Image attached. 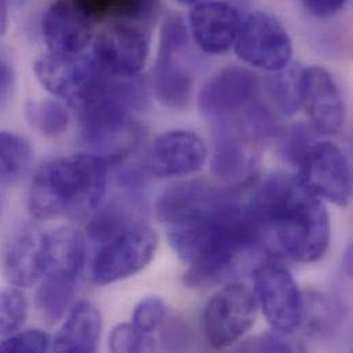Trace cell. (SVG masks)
Returning a JSON list of instances; mask_svg holds the SVG:
<instances>
[{
    "instance_id": "obj_13",
    "label": "cell",
    "mask_w": 353,
    "mask_h": 353,
    "mask_svg": "<svg viewBox=\"0 0 353 353\" xmlns=\"http://www.w3.org/2000/svg\"><path fill=\"white\" fill-rule=\"evenodd\" d=\"M301 179L321 198L347 206L352 195V171L347 156L330 142L311 145L301 161Z\"/></svg>"
},
{
    "instance_id": "obj_12",
    "label": "cell",
    "mask_w": 353,
    "mask_h": 353,
    "mask_svg": "<svg viewBox=\"0 0 353 353\" xmlns=\"http://www.w3.org/2000/svg\"><path fill=\"white\" fill-rule=\"evenodd\" d=\"M259 80L241 66H228L212 76L198 97L201 114L213 125L235 120L257 103Z\"/></svg>"
},
{
    "instance_id": "obj_23",
    "label": "cell",
    "mask_w": 353,
    "mask_h": 353,
    "mask_svg": "<svg viewBox=\"0 0 353 353\" xmlns=\"http://www.w3.org/2000/svg\"><path fill=\"white\" fill-rule=\"evenodd\" d=\"M138 223L135 210L125 202H113L105 208L99 206L87 225L88 238L102 245Z\"/></svg>"
},
{
    "instance_id": "obj_10",
    "label": "cell",
    "mask_w": 353,
    "mask_h": 353,
    "mask_svg": "<svg viewBox=\"0 0 353 353\" xmlns=\"http://www.w3.org/2000/svg\"><path fill=\"white\" fill-rule=\"evenodd\" d=\"M257 300L243 285L220 289L203 311V332L214 350H224L239 341L254 325Z\"/></svg>"
},
{
    "instance_id": "obj_33",
    "label": "cell",
    "mask_w": 353,
    "mask_h": 353,
    "mask_svg": "<svg viewBox=\"0 0 353 353\" xmlns=\"http://www.w3.org/2000/svg\"><path fill=\"white\" fill-rule=\"evenodd\" d=\"M8 23V3L7 0H0V34L7 29Z\"/></svg>"
},
{
    "instance_id": "obj_27",
    "label": "cell",
    "mask_w": 353,
    "mask_h": 353,
    "mask_svg": "<svg viewBox=\"0 0 353 353\" xmlns=\"http://www.w3.org/2000/svg\"><path fill=\"white\" fill-rule=\"evenodd\" d=\"M109 348L112 352H150L154 344L149 334L141 332L134 323H121L112 330Z\"/></svg>"
},
{
    "instance_id": "obj_1",
    "label": "cell",
    "mask_w": 353,
    "mask_h": 353,
    "mask_svg": "<svg viewBox=\"0 0 353 353\" xmlns=\"http://www.w3.org/2000/svg\"><path fill=\"white\" fill-rule=\"evenodd\" d=\"M157 214L168 227L172 249L188 265L184 278L190 286L230 279L260 252L267 235L239 191L203 180L167 188Z\"/></svg>"
},
{
    "instance_id": "obj_4",
    "label": "cell",
    "mask_w": 353,
    "mask_h": 353,
    "mask_svg": "<svg viewBox=\"0 0 353 353\" xmlns=\"http://www.w3.org/2000/svg\"><path fill=\"white\" fill-rule=\"evenodd\" d=\"M134 112L116 87L80 109L81 139L91 153L110 164L130 156L142 139Z\"/></svg>"
},
{
    "instance_id": "obj_34",
    "label": "cell",
    "mask_w": 353,
    "mask_h": 353,
    "mask_svg": "<svg viewBox=\"0 0 353 353\" xmlns=\"http://www.w3.org/2000/svg\"><path fill=\"white\" fill-rule=\"evenodd\" d=\"M179 3H181V4H195V3H198L199 0H176Z\"/></svg>"
},
{
    "instance_id": "obj_11",
    "label": "cell",
    "mask_w": 353,
    "mask_h": 353,
    "mask_svg": "<svg viewBox=\"0 0 353 353\" xmlns=\"http://www.w3.org/2000/svg\"><path fill=\"white\" fill-rule=\"evenodd\" d=\"M150 51L146 23L113 21L92 40V57L109 73L120 77L139 76Z\"/></svg>"
},
{
    "instance_id": "obj_9",
    "label": "cell",
    "mask_w": 353,
    "mask_h": 353,
    "mask_svg": "<svg viewBox=\"0 0 353 353\" xmlns=\"http://www.w3.org/2000/svg\"><path fill=\"white\" fill-rule=\"evenodd\" d=\"M256 300L274 330L292 334L304 316V297L288 268L265 261L254 270Z\"/></svg>"
},
{
    "instance_id": "obj_18",
    "label": "cell",
    "mask_w": 353,
    "mask_h": 353,
    "mask_svg": "<svg viewBox=\"0 0 353 353\" xmlns=\"http://www.w3.org/2000/svg\"><path fill=\"white\" fill-rule=\"evenodd\" d=\"M46 235L34 227L21 230L3 254V274L17 288H30L46 274Z\"/></svg>"
},
{
    "instance_id": "obj_8",
    "label": "cell",
    "mask_w": 353,
    "mask_h": 353,
    "mask_svg": "<svg viewBox=\"0 0 353 353\" xmlns=\"http://www.w3.org/2000/svg\"><path fill=\"white\" fill-rule=\"evenodd\" d=\"M236 55L248 65L276 72L290 63L292 39L282 22L268 12L256 11L242 19L234 43Z\"/></svg>"
},
{
    "instance_id": "obj_24",
    "label": "cell",
    "mask_w": 353,
    "mask_h": 353,
    "mask_svg": "<svg viewBox=\"0 0 353 353\" xmlns=\"http://www.w3.org/2000/svg\"><path fill=\"white\" fill-rule=\"evenodd\" d=\"M299 65H288L275 73L268 81V91L279 110L285 114H294L301 108V76Z\"/></svg>"
},
{
    "instance_id": "obj_3",
    "label": "cell",
    "mask_w": 353,
    "mask_h": 353,
    "mask_svg": "<svg viewBox=\"0 0 353 353\" xmlns=\"http://www.w3.org/2000/svg\"><path fill=\"white\" fill-rule=\"evenodd\" d=\"M109 165V161L92 153L46 163L32 181L30 213L41 220L92 214L106 195Z\"/></svg>"
},
{
    "instance_id": "obj_14",
    "label": "cell",
    "mask_w": 353,
    "mask_h": 353,
    "mask_svg": "<svg viewBox=\"0 0 353 353\" xmlns=\"http://www.w3.org/2000/svg\"><path fill=\"white\" fill-rule=\"evenodd\" d=\"M41 33L52 54L77 55L92 44V18L73 0L51 3L41 18Z\"/></svg>"
},
{
    "instance_id": "obj_19",
    "label": "cell",
    "mask_w": 353,
    "mask_h": 353,
    "mask_svg": "<svg viewBox=\"0 0 353 353\" xmlns=\"http://www.w3.org/2000/svg\"><path fill=\"white\" fill-rule=\"evenodd\" d=\"M102 333V315L91 301L77 303L52 341L55 352H95Z\"/></svg>"
},
{
    "instance_id": "obj_22",
    "label": "cell",
    "mask_w": 353,
    "mask_h": 353,
    "mask_svg": "<svg viewBox=\"0 0 353 353\" xmlns=\"http://www.w3.org/2000/svg\"><path fill=\"white\" fill-rule=\"evenodd\" d=\"M33 164L30 142L19 134L0 131V183L15 184L26 176Z\"/></svg>"
},
{
    "instance_id": "obj_20",
    "label": "cell",
    "mask_w": 353,
    "mask_h": 353,
    "mask_svg": "<svg viewBox=\"0 0 353 353\" xmlns=\"http://www.w3.org/2000/svg\"><path fill=\"white\" fill-rule=\"evenodd\" d=\"M87 242L83 232L62 227L46 235V274L77 279L84 267Z\"/></svg>"
},
{
    "instance_id": "obj_17",
    "label": "cell",
    "mask_w": 353,
    "mask_h": 353,
    "mask_svg": "<svg viewBox=\"0 0 353 353\" xmlns=\"http://www.w3.org/2000/svg\"><path fill=\"white\" fill-rule=\"evenodd\" d=\"M242 17L227 1H198L190 12L194 41L206 54L228 51L238 36Z\"/></svg>"
},
{
    "instance_id": "obj_32",
    "label": "cell",
    "mask_w": 353,
    "mask_h": 353,
    "mask_svg": "<svg viewBox=\"0 0 353 353\" xmlns=\"http://www.w3.org/2000/svg\"><path fill=\"white\" fill-rule=\"evenodd\" d=\"M310 14L318 18H329L343 10L347 0H303Z\"/></svg>"
},
{
    "instance_id": "obj_6",
    "label": "cell",
    "mask_w": 353,
    "mask_h": 353,
    "mask_svg": "<svg viewBox=\"0 0 353 353\" xmlns=\"http://www.w3.org/2000/svg\"><path fill=\"white\" fill-rule=\"evenodd\" d=\"M188 34L183 21L168 18L161 29L153 85L159 101L170 109H183L192 91V73L188 57Z\"/></svg>"
},
{
    "instance_id": "obj_5",
    "label": "cell",
    "mask_w": 353,
    "mask_h": 353,
    "mask_svg": "<svg viewBox=\"0 0 353 353\" xmlns=\"http://www.w3.org/2000/svg\"><path fill=\"white\" fill-rule=\"evenodd\" d=\"M34 73L52 95L77 110L103 97L114 74L105 70L92 55L47 54L34 62Z\"/></svg>"
},
{
    "instance_id": "obj_2",
    "label": "cell",
    "mask_w": 353,
    "mask_h": 353,
    "mask_svg": "<svg viewBox=\"0 0 353 353\" xmlns=\"http://www.w3.org/2000/svg\"><path fill=\"white\" fill-rule=\"evenodd\" d=\"M246 202L264 232H272L289 257L315 263L325 256L332 234L329 213L322 198L301 176L270 175Z\"/></svg>"
},
{
    "instance_id": "obj_28",
    "label": "cell",
    "mask_w": 353,
    "mask_h": 353,
    "mask_svg": "<svg viewBox=\"0 0 353 353\" xmlns=\"http://www.w3.org/2000/svg\"><path fill=\"white\" fill-rule=\"evenodd\" d=\"M51 347L50 336L41 330H26L12 333L0 341L1 353L46 352Z\"/></svg>"
},
{
    "instance_id": "obj_26",
    "label": "cell",
    "mask_w": 353,
    "mask_h": 353,
    "mask_svg": "<svg viewBox=\"0 0 353 353\" xmlns=\"http://www.w3.org/2000/svg\"><path fill=\"white\" fill-rule=\"evenodd\" d=\"M28 316V300L19 288L0 292V336L7 337L18 332Z\"/></svg>"
},
{
    "instance_id": "obj_21",
    "label": "cell",
    "mask_w": 353,
    "mask_h": 353,
    "mask_svg": "<svg viewBox=\"0 0 353 353\" xmlns=\"http://www.w3.org/2000/svg\"><path fill=\"white\" fill-rule=\"evenodd\" d=\"M73 278L47 274L41 278L36 293V305L41 316L50 325L57 323L66 314L76 292Z\"/></svg>"
},
{
    "instance_id": "obj_29",
    "label": "cell",
    "mask_w": 353,
    "mask_h": 353,
    "mask_svg": "<svg viewBox=\"0 0 353 353\" xmlns=\"http://www.w3.org/2000/svg\"><path fill=\"white\" fill-rule=\"evenodd\" d=\"M167 307L165 303L159 297L143 299L134 310L132 323L141 332L150 334L157 330L165 321Z\"/></svg>"
},
{
    "instance_id": "obj_15",
    "label": "cell",
    "mask_w": 353,
    "mask_h": 353,
    "mask_svg": "<svg viewBox=\"0 0 353 353\" xmlns=\"http://www.w3.org/2000/svg\"><path fill=\"white\" fill-rule=\"evenodd\" d=\"M301 106L312 127L323 135H334L345 123V105L334 77L322 66L303 69Z\"/></svg>"
},
{
    "instance_id": "obj_7",
    "label": "cell",
    "mask_w": 353,
    "mask_h": 353,
    "mask_svg": "<svg viewBox=\"0 0 353 353\" xmlns=\"http://www.w3.org/2000/svg\"><path fill=\"white\" fill-rule=\"evenodd\" d=\"M159 248V235L146 224L138 223L101 245L91 276L95 283L109 285L141 272L153 260Z\"/></svg>"
},
{
    "instance_id": "obj_16",
    "label": "cell",
    "mask_w": 353,
    "mask_h": 353,
    "mask_svg": "<svg viewBox=\"0 0 353 353\" xmlns=\"http://www.w3.org/2000/svg\"><path fill=\"white\" fill-rule=\"evenodd\" d=\"M208 149L192 131L175 130L160 135L150 150L148 168L159 177L184 176L202 168Z\"/></svg>"
},
{
    "instance_id": "obj_25",
    "label": "cell",
    "mask_w": 353,
    "mask_h": 353,
    "mask_svg": "<svg viewBox=\"0 0 353 353\" xmlns=\"http://www.w3.org/2000/svg\"><path fill=\"white\" fill-rule=\"evenodd\" d=\"M26 117L32 127L46 137L62 135L69 125V113L66 108L54 99L29 102Z\"/></svg>"
},
{
    "instance_id": "obj_31",
    "label": "cell",
    "mask_w": 353,
    "mask_h": 353,
    "mask_svg": "<svg viewBox=\"0 0 353 353\" xmlns=\"http://www.w3.org/2000/svg\"><path fill=\"white\" fill-rule=\"evenodd\" d=\"M15 87V69L10 58L0 52V108L12 97Z\"/></svg>"
},
{
    "instance_id": "obj_30",
    "label": "cell",
    "mask_w": 353,
    "mask_h": 353,
    "mask_svg": "<svg viewBox=\"0 0 353 353\" xmlns=\"http://www.w3.org/2000/svg\"><path fill=\"white\" fill-rule=\"evenodd\" d=\"M239 350L246 352H294L299 351L300 347L290 339L289 333L275 330L272 333H264L250 339L241 345Z\"/></svg>"
}]
</instances>
